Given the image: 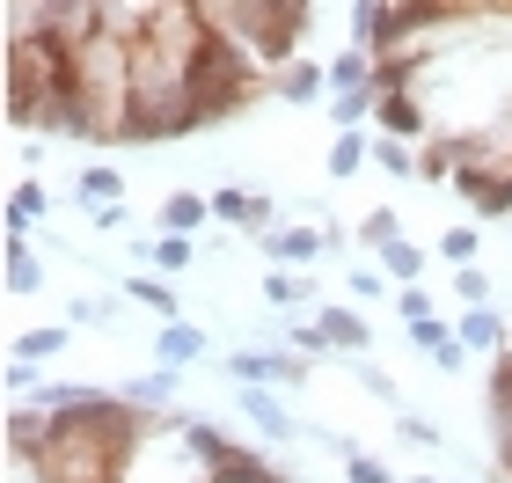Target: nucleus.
Instances as JSON below:
<instances>
[{
    "label": "nucleus",
    "mask_w": 512,
    "mask_h": 483,
    "mask_svg": "<svg viewBox=\"0 0 512 483\" xmlns=\"http://www.w3.org/2000/svg\"><path fill=\"white\" fill-rule=\"evenodd\" d=\"M59 352H66V322H44V330H22V337L8 344V359H30V366L59 359Z\"/></svg>",
    "instance_id": "obj_18"
},
{
    "label": "nucleus",
    "mask_w": 512,
    "mask_h": 483,
    "mask_svg": "<svg viewBox=\"0 0 512 483\" xmlns=\"http://www.w3.org/2000/svg\"><path fill=\"white\" fill-rule=\"evenodd\" d=\"M315 322H322V337H330L337 352H352V359H366V344H374V330H366V315H359V308H322Z\"/></svg>",
    "instance_id": "obj_11"
},
{
    "label": "nucleus",
    "mask_w": 512,
    "mask_h": 483,
    "mask_svg": "<svg viewBox=\"0 0 512 483\" xmlns=\"http://www.w3.org/2000/svg\"><path fill=\"white\" fill-rule=\"evenodd\" d=\"M110 315H118L110 301H74V315H66V322H74V330H103Z\"/></svg>",
    "instance_id": "obj_34"
},
{
    "label": "nucleus",
    "mask_w": 512,
    "mask_h": 483,
    "mask_svg": "<svg viewBox=\"0 0 512 483\" xmlns=\"http://www.w3.org/2000/svg\"><path fill=\"white\" fill-rule=\"evenodd\" d=\"M454 344H461V352H483V359L512 352L505 315H498V308H461V315H454Z\"/></svg>",
    "instance_id": "obj_4"
},
{
    "label": "nucleus",
    "mask_w": 512,
    "mask_h": 483,
    "mask_svg": "<svg viewBox=\"0 0 512 483\" xmlns=\"http://www.w3.org/2000/svg\"><path fill=\"white\" fill-rule=\"evenodd\" d=\"M447 191L469 198L476 220H512V176H483V169H454Z\"/></svg>",
    "instance_id": "obj_3"
},
{
    "label": "nucleus",
    "mask_w": 512,
    "mask_h": 483,
    "mask_svg": "<svg viewBox=\"0 0 512 483\" xmlns=\"http://www.w3.org/2000/svg\"><path fill=\"white\" fill-rule=\"evenodd\" d=\"M395 432H403L410 447H439V440H447V432H439V425L425 418V410H403V418H395Z\"/></svg>",
    "instance_id": "obj_28"
},
{
    "label": "nucleus",
    "mask_w": 512,
    "mask_h": 483,
    "mask_svg": "<svg viewBox=\"0 0 512 483\" xmlns=\"http://www.w3.org/2000/svg\"><path fill=\"white\" fill-rule=\"evenodd\" d=\"M103 388H88V381H44L37 388V410H81V403H96Z\"/></svg>",
    "instance_id": "obj_23"
},
{
    "label": "nucleus",
    "mask_w": 512,
    "mask_h": 483,
    "mask_svg": "<svg viewBox=\"0 0 512 483\" xmlns=\"http://www.w3.org/2000/svg\"><path fill=\"white\" fill-rule=\"evenodd\" d=\"M264 308H278V315H293V308H315V279H308V271H286V264H271V271H264Z\"/></svg>",
    "instance_id": "obj_10"
},
{
    "label": "nucleus",
    "mask_w": 512,
    "mask_h": 483,
    "mask_svg": "<svg viewBox=\"0 0 512 483\" xmlns=\"http://www.w3.org/2000/svg\"><path fill=\"white\" fill-rule=\"evenodd\" d=\"M359 388H366L374 403H395V381H388V366H366V359H359Z\"/></svg>",
    "instance_id": "obj_33"
},
{
    "label": "nucleus",
    "mask_w": 512,
    "mask_h": 483,
    "mask_svg": "<svg viewBox=\"0 0 512 483\" xmlns=\"http://www.w3.org/2000/svg\"><path fill=\"white\" fill-rule=\"evenodd\" d=\"M374 169H388V176H417V147H410V140H388V132H381V140H374Z\"/></svg>",
    "instance_id": "obj_25"
},
{
    "label": "nucleus",
    "mask_w": 512,
    "mask_h": 483,
    "mask_svg": "<svg viewBox=\"0 0 512 483\" xmlns=\"http://www.w3.org/2000/svg\"><path fill=\"white\" fill-rule=\"evenodd\" d=\"M205 344H213V337H205L198 322H161V337H154V359L183 374V366H198V359H205Z\"/></svg>",
    "instance_id": "obj_9"
},
{
    "label": "nucleus",
    "mask_w": 512,
    "mask_h": 483,
    "mask_svg": "<svg viewBox=\"0 0 512 483\" xmlns=\"http://www.w3.org/2000/svg\"><path fill=\"white\" fill-rule=\"evenodd\" d=\"M44 213H52V191H44L37 176H22L15 191H8V235H22V227H30V220H44Z\"/></svg>",
    "instance_id": "obj_16"
},
{
    "label": "nucleus",
    "mask_w": 512,
    "mask_h": 483,
    "mask_svg": "<svg viewBox=\"0 0 512 483\" xmlns=\"http://www.w3.org/2000/svg\"><path fill=\"white\" fill-rule=\"evenodd\" d=\"M395 308H403V322H425L439 301H432V293H425V279H417V286H395Z\"/></svg>",
    "instance_id": "obj_30"
},
{
    "label": "nucleus",
    "mask_w": 512,
    "mask_h": 483,
    "mask_svg": "<svg viewBox=\"0 0 512 483\" xmlns=\"http://www.w3.org/2000/svg\"><path fill=\"white\" fill-rule=\"evenodd\" d=\"M293 352H300V359H322V352H337V344L322 337V322H300V330H293Z\"/></svg>",
    "instance_id": "obj_32"
},
{
    "label": "nucleus",
    "mask_w": 512,
    "mask_h": 483,
    "mask_svg": "<svg viewBox=\"0 0 512 483\" xmlns=\"http://www.w3.org/2000/svg\"><path fill=\"white\" fill-rule=\"evenodd\" d=\"M44 286V264H37V249L22 242V235H8V293H37Z\"/></svg>",
    "instance_id": "obj_20"
},
{
    "label": "nucleus",
    "mask_w": 512,
    "mask_h": 483,
    "mask_svg": "<svg viewBox=\"0 0 512 483\" xmlns=\"http://www.w3.org/2000/svg\"><path fill=\"white\" fill-rule=\"evenodd\" d=\"M403 483H439V476H403Z\"/></svg>",
    "instance_id": "obj_37"
},
{
    "label": "nucleus",
    "mask_w": 512,
    "mask_h": 483,
    "mask_svg": "<svg viewBox=\"0 0 512 483\" xmlns=\"http://www.w3.org/2000/svg\"><path fill=\"white\" fill-rule=\"evenodd\" d=\"M498 469H505V483H512V432H498Z\"/></svg>",
    "instance_id": "obj_36"
},
{
    "label": "nucleus",
    "mask_w": 512,
    "mask_h": 483,
    "mask_svg": "<svg viewBox=\"0 0 512 483\" xmlns=\"http://www.w3.org/2000/svg\"><path fill=\"white\" fill-rule=\"evenodd\" d=\"M454 308H491V271H483V264L454 271Z\"/></svg>",
    "instance_id": "obj_24"
},
{
    "label": "nucleus",
    "mask_w": 512,
    "mask_h": 483,
    "mask_svg": "<svg viewBox=\"0 0 512 483\" xmlns=\"http://www.w3.org/2000/svg\"><path fill=\"white\" fill-rule=\"evenodd\" d=\"M271 96H286V103H330V66H315V59H286L271 74Z\"/></svg>",
    "instance_id": "obj_6"
},
{
    "label": "nucleus",
    "mask_w": 512,
    "mask_h": 483,
    "mask_svg": "<svg viewBox=\"0 0 512 483\" xmlns=\"http://www.w3.org/2000/svg\"><path fill=\"white\" fill-rule=\"evenodd\" d=\"M139 257H147L161 279H183V271L198 264V242H191V235H154L147 249H139Z\"/></svg>",
    "instance_id": "obj_14"
},
{
    "label": "nucleus",
    "mask_w": 512,
    "mask_h": 483,
    "mask_svg": "<svg viewBox=\"0 0 512 483\" xmlns=\"http://www.w3.org/2000/svg\"><path fill=\"white\" fill-rule=\"evenodd\" d=\"M205 220H213V198H198V191H169L161 198V235H198Z\"/></svg>",
    "instance_id": "obj_12"
},
{
    "label": "nucleus",
    "mask_w": 512,
    "mask_h": 483,
    "mask_svg": "<svg viewBox=\"0 0 512 483\" xmlns=\"http://www.w3.org/2000/svg\"><path fill=\"white\" fill-rule=\"evenodd\" d=\"M366 161H374V140H366V132H337V140H330V176H337V183L359 176Z\"/></svg>",
    "instance_id": "obj_19"
},
{
    "label": "nucleus",
    "mask_w": 512,
    "mask_h": 483,
    "mask_svg": "<svg viewBox=\"0 0 512 483\" xmlns=\"http://www.w3.org/2000/svg\"><path fill=\"white\" fill-rule=\"evenodd\" d=\"M264 264H286V271H308V264H322V249H330V235L322 227H271L264 242Z\"/></svg>",
    "instance_id": "obj_2"
},
{
    "label": "nucleus",
    "mask_w": 512,
    "mask_h": 483,
    "mask_svg": "<svg viewBox=\"0 0 512 483\" xmlns=\"http://www.w3.org/2000/svg\"><path fill=\"white\" fill-rule=\"evenodd\" d=\"M198 425H205V410H161V418H147V432L132 440L118 483H220Z\"/></svg>",
    "instance_id": "obj_1"
},
{
    "label": "nucleus",
    "mask_w": 512,
    "mask_h": 483,
    "mask_svg": "<svg viewBox=\"0 0 512 483\" xmlns=\"http://www.w3.org/2000/svg\"><path fill=\"white\" fill-rule=\"evenodd\" d=\"M176 388H183V374H176V366H154V374L125 381L118 396H125L132 410H147V418H161V410H176Z\"/></svg>",
    "instance_id": "obj_8"
},
{
    "label": "nucleus",
    "mask_w": 512,
    "mask_h": 483,
    "mask_svg": "<svg viewBox=\"0 0 512 483\" xmlns=\"http://www.w3.org/2000/svg\"><path fill=\"white\" fill-rule=\"evenodd\" d=\"M476 249H483V235H476V227H447V235H439V249H432V257L447 264V271H461V264H476Z\"/></svg>",
    "instance_id": "obj_22"
},
{
    "label": "nucleus",
    "mask_w": 512,
    "mask_h": 483,
    "mask_svg": "<svg viewBox=\"0 0 512 483\" xmlns=\"http://www.w3.org/2000/svg\"><path fill=\"white\" fill-rule=\"evenodd\" d=\"M395 235H403V220H395L388 205H381V213H366V220H359V242H374V249H388Z\"/></svg>",
    "instance_id": "obj_29"
},
{
    "label": "nucleus",
    "mask_w": 512,
    "mask_h": 483,
    "mask_svg": "<svg viewBox=\"0 0 512 483\" xmlns=\"http://www.w3.org/2000/svg\"><path fill=\"white\" fill-rule=\"evenodd\" d=\"M374 110H381V88H374V81H366V88H330V118H337V132H359Z\"/></svg>",
    "instance_id": "obj_13"
},
{
    "label": "nucleus",
    "mask_w": 512,
    "mask_h": 483,
    "mask_svg": "<svg viewBox=\"0 0 512 483\" xmlns=\"http://www.w3.org/2000/svg\"><path fill=\"white\" fill-rule=\"evenodd\" d=\"M8 483H59V476L44 469V462H37L30 447H8Z\"/></svg>",
    "instance_id": "obj_27"
},
{
    "label": "nucleus",
    "mask_w": 512,
    "mask_h": 483,
    "mask_svg": "<svg viewBox=\"0 0 512 483\" xmlns=\"http://www.w3.org/2000/svg\"><path fill=\"white\" fill-rule=\"evenodd\" d=\"M125 293H132V301H147L161 322H183V301H176V286L161 279V271H132V279H125Z\"/></svg>",
    "instance_id": "obj_15"
},
{
    "label": "nucleus",
    "mask_w": 512,
    "mask_h": 483,
    "mask_svg": "<svg viewBox=\"0 0 512 483\" xmlns=\"http://www.w3.org/2000/svg\"><path fill=\"white\" fill-rule=\"evenodd\" d=\"M381 271H388L395 286H417V279H425V249H410L403 235H395V242L381 249Z\"/></svg>",
    "instance_id": "obj_21"
},
{
    "label": "nucleus",
    "mask_w": 512,
    "mask_h": 483,
    "mask_svg": "<svg viewBox=\"0 0 512 483\" xmlns=\"http://www.w3.org/2000/svg\"><path fill=\"white\" fill-rule=\"evenodd\" d=\"M235 403H242V418L264 432V440H300V425H293V410L278 403V388H242Z\"/></svg>",
    "instance_id": "obj_7"
},
{
    "label": "nucleus",
    "mask_w": 512,
    "mask_h": 483,
    "mask_svg": "<svg viewBox=\"0 0 512 483\" xmlns=\"http://www.w3.org/2000/svg\"><path fill=\"white\" fill-rule=\"evenodd\" d=\"M213 220L220 227H242V235L264 242L271 235V198L264 191H213Z\"/></svg>",
    "instance_id": "obj_5"
},
{
    "label": "nucleus",
    "mask_w": 512,
    "mask_h": 483,
    "mask_svg": "<svg viewBox=\"0 0 512 483\" xmlns=\"http://www.w3.org/2000/svg\"><path fill=\"white\" fill-rule=\"evenodd\" d=\"M344 286H352L359 301H381V293H388L395 279H388V271H352V279H344Z\"/></svg>",
    "instance_id": "obj_35"
},
{
    "label": "nucleus",
    "mask_w": 512,
    "mask_h": 483,
    "mask_svg": "<svg viewBox=\"0 0 512 483\" xmlns=\"http://www.w3.org/2000/svg\"><path fill=\"white\" fill-rule=\"evenodd\" d=\"M410 344H417V352H447V344H454V322H439V315H425V322H410Z\"/></svg>",
    "instance_id": "obj_26"
},
{
    "label": "nucleus",
    "mask_w": 512,
    "mask_h": 483,
    "mask_svg": "<svg viewBox=\"0 0 512 483\" xmlns=\"http://www.w3.org/2000/svg\"><path fill=\"white\" fill-rule=\"evenodd\" d=\"M74 191H81V205H88V220H96V213H110V205H125V198H118L125 176H118V169H81Z\"/></svg>",
    "instance_id": "obj_17"
},
{
    "label": "nucleus",
    "mask_w": 512,
    "mask_h": 483,
    "mask_svg": "<svg viewBox=\"0 0 512 483\" xmlns=\"http://www.w3.org/2000/svg\"><path fill=\"white\" fill-rule=\"evenodd\" d=\"M344 483H395V476H388V462H374V454L359 447L352 462H344Z\"/></svg>",
    "instance_id": "obj_31"
},
{
    "label": "nucleus",
    "mask_w": 512,
    "mask_h": 483,
    "mask_svg": "<svg viewBox=\"0 0 512 483\" xmlns=\"http://www.w3.org/2000/svg\"><path fill=\"white\" fill-rule=\"evenodd\" d=\"M286 8H315V0H286Z\"/></svg>",
    "instance_id": "obj_38"
}]
</instances>
